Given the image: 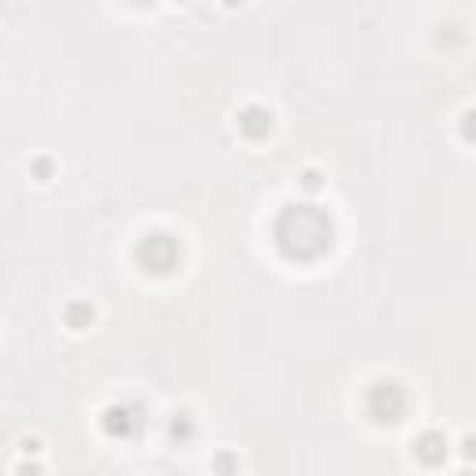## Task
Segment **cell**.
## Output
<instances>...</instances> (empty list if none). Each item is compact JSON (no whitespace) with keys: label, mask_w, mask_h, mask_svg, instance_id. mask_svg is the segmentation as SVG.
<instances>
[{"label":"cell","mask_w":476,"mask_h":476,"mask_svg":"<svg viewBox=\"0 0 476 476\" xmlns=\"http://www.w3.org/2000/svg\"><path fill=\"white\" fill-rule=\"evenodd\" d=\"M101 424H105V435L108 439H134L138 428H142V417H138L134 406H108Z\"/></svg>","instance_id":"277c9868"},{"label":"cell","mask_w":476,"mask_h":476,"mask_svg":"<svg viewBox=\"0 0 476 476\" xmlns=\"http://www.w3.org/2000/svg\"><path fill=\"white\" fill-rule=\"evenodd\" d=\"M175 4H186V0H175Z\"/></svg>","instance_id":"9a60e30c"},{"label":"cell","mask_w":476,"mask_h":476,"mask_svg":"<svg viewBox=\"0 0 476 476\" xmlns=\"http://www.w3.org/2000/svg\"><path fill=\"white\" fill-rule=\"evenodd\" d=\"M34 171L41 175V183H45V179H48V160H38V164H34Z\"/></svg>","instance_id":"8fae6325"},{"label":"cell","mask_w":476,"mask_h":476,"mask_svg":"<svg viewBox=\"0 0 476 476\" xmlns=\"http://www.w3.org/2000/svg\"><path fill=\"white\" fill-rule=\"evenodd\" d=\"M462 138L476 145V108H469L465 116H462Z\"/></svg>","instance_id":"9c48e42d"},{"label":"cell","mask_w":476,"mask_h":476,"mask_svg":"<svg viewBox=\"0 0 476 476\" xmlns=\"http://www.w3.org/2000/svg\"><path fill=\"white\" fill-rule=\"evenodd\" d=\"M223 4H227V8H238V4H242V0H223Z\"/></svg>","instance_id":"4fadbf2b"},{"label":"cell","mask_w":476,"mask_h":476,"mask_svg":"<svg viewBox=\"0 0 476 476\" xmlns=\"http://www.w3.org/2000/svg\"><path fill=\"white\" fill-rule=\"evenodd\" d=\"M302 186L309 190V194H317L324 183H320V171H313V168H309V171H302Z\"/></svg>","instance_id":"30bf717a"},{"label":"cell","mask_w":476,"mask_h":476,"mask_svg":"<svg viewBox=\"0 0 476 476\" xmlns=\"http://www.w3.org/2000/svg\"><path fill=\"white\" fill-rule=\"evenodd\" d=\"M406 413V391L395 380H384L369 391V417L376 424H398Z\"/></svg>","instance_id":"3957f363"},{"label":"cell","mask_w":476,"mask_h":476,"mask_svg":"<svg viewBox=\"0 0 476 476\" xmlns=\"http://www.w3.org/2000/svg\"><path fill=\"white\" fill-rule=\"evenodd\" d=\"M134 257H138V265H142L145 272L168 275V272H175V265H179V242H175L171 235H164V231H153V235H145V238L138 242Z\"/></svg>","instance_id":"7a4b0ae2"},{"label":"cell","mask_w":476,"mask_h":476,"mask_svg":"<svg viewBox=\"0 0 476 476\" xmlns=\"http://www.w3.org/2000/svg\"><path fill=\"white\" fill-rule=\"evenodd\" d=\"M465 458H476V439H472V435L465 439Z\"/></svg>","instance_id":"7c38bea8"},{"label":"cell","mask_w":476,"mask_h":476,"mask_svg":"<svg viewBox=\"0 0 476 476\" xmlns=\"http://www.w3.org/2000/svg\"><path fill=\"white\" fill-rule=\"evenodd\" d=\"M194 435V421H190V413H179L175 421H171V439L175 443H186Z\"/></svg>","instance_id":"ba28073f"},{"label":"cell","mask_w":476,"mask_h":476,"mask_svg":"<svg viewBox=\"0 0 476 476\" xmlns=\"http://www.w3.org/2000/svg\"><path fill=\"white\" fill-rule=\"evenodd\" d=\"M63 320H68V327L82 332V327H90V320H93V305L90 302H71L63 309Z\"/></svg>","instance_id":"52a82bcc"},{"label":"cell","mask_w":476,"mask_h":476,"mask_svg":"<svg viewBox=\"0 0 476 476\" xmlns=\"http://www.w3.org/2000/svg\"><path fill=\"white\" fill-rule=\"evenodd\" d=\"M272 112L265 108V105H245L242 112H238V130L250 142H260V138H268L272 134Z\"/></svg>","instance_id":"5b68a950"},{"label":"cell","mask_w":476,"mask_h":476,"mask_svg":"<svg viewBox=\"0 0 476 476\" xmlns=\"http://www.w3.org/2000/svg\"><path fill=\"white\" fill-rule=\"evenodd\" d=\"M272 238L287 260H317L332 245V220L317 205H283L272 223Z\"/></svg>","instance_id":"6da1fadb"},{"label":"cell","mask_w":476,"mask_h":476,"mask_svg":"<svg viewBox=\"0 0 476 476\" xmlns=\"http://www.w3.org/2000/svg\"><path fill=\"white\" fill-rule=\"evenodd\" d=\"M413 454L424 465H443L447 462V439H443L439 432H424V435L413 439Z\"/></svg>","instance_id":"8992f818"},{"label":"cell","mask_w":476,"mask_h":476,"mask_svg":"<svg viewBox=\"0 0 476 476\" xmlns=\"http://www.w3.org/2000/svg\"><path fill=\"white\" fill-rule=\"evenodd\" d=\"M134 4H153V0H134Z\"/></svg>","instance_id":"5bb4252c"}]
</instances>
